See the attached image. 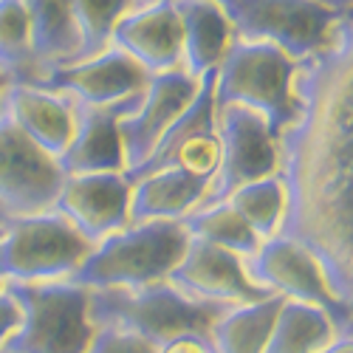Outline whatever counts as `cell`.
<instances>
[{"mask_svg":"<svg viewBox=\"0 0 353 353\" xmlns=\"http://www.w3.org/2000/svg\"><path fill=\"white\" fill-rule=\"evenodd\" d=\"M65 172L54 156L28 139L9 116H0V215H34L54 207Z\"/></svg>","mask_w":353,"mask_h":353,"instance_id":"cell-11","label":"cell"},{"mask_svg":"<svg viewBox=\"0 0 353 353\" xmlns=\"http://www.w3.org/2000/svg\"><path fill=\"white\" fill-rule=\"evenodd\" d=\"M0 74H6L12 85H40L46 77L34 57L23 0H0Z\"/></svg>","mask_w":353,"mask_h":353,"instance_id":"cell-24","label":"cell"},{"mask_svg":"<svg viewBox=\"0 0 353 353\" xmlns=\"http://www.w3.org/2000/svg\"><path fill=\"white\" fill-rule=\"evenodd\" d=\"M215 128L221 161L198 207L226 201L238 187L274 175L280 164L277 136L260 113L241 105H221L215 108Z\"/></svg>","mask_w":353,"mask_h":353,"instance_id":"cell-9","label":"cell"},{"mask_svg":"<svg viewBox=\"0 0 353 353\" xmlns=\"http://www.w3.org/2000/svg\"><path fill=\"white\" fill-rule=\"evenodd\" d=\"M141 94L113 105H77V130L65 153L57 159L65 175L74 172H125V150L119 122Z\"/></svg>","mask_w":353,"mask_h":353,"instance_id":"cell-16","label":"cell"},{"mask_svg":"<svg viewBox=\"0 0 353 353\" xmlns=\"http://www.w3.org/2000/svg\"><path fill=\"white\" fill-rule=\"evenodd\" d=\"M345 334L322 308L285 300L263 353H319Z\"/></svg>","mask_w":353,"mask_h":353,"instance_id":"cell-22","label":"cell"},{"mask_svg":"<svg viewBox=\"0 0 353 353\" xmlns=\"http://www.w3.org/2000/svg\"><path fill=\"white\" fill-rule=\"evenodd\" d=\"M20 319H23L20 303L14 300V294L9 291V283L0 277V347H3L6 339L20 328Z\"/></svg>","mask_w":353,"mask_h":353,"instance_id":"cell-29","label":"cell"},{"mask_svg":"<svg viewBox=\"0 0 353 353\" xmlns=\"http://www.w3.org/2000/svg\"><path fill=\"white\" fill-rule=\"evenodd\" d=\"M215 71L203 74L198 94L190 102V108L172 122V128L161 136V141L153 147L139 167L128 170L125 179L136 181L141 175H150L159 170H181L198 179L212 181V175L221 161V141L215 128Z\"/></svg>","mask_w":353,"mask_h":353,"instance_id":"cell-10","label":"cell"},{"mask_svg":"<svg viewBox=\"0 0 353 353\" xmlns=\"http://www.w3.org/2000/svg\"><path fill=\"white\" fill-rule=\"evenodd\" d=\"M51 210L91 243H99L130 223V181L125 172L65 175Z\"/></svg>","mask_w":353,"mask_h":353,"instance_id":"cell-14","label":"cell"},{"mask_svg":"<svg viewBox=\"0 0 353 353\" xmlns=\"http://www.w3.org/2000/svg\"><path fill=\"white\" fill-rule=\"evenodd\" d=\"M190 243L181 221L128 223L94 243L91 254L71 274L82 288H144L164 283Z\"/></svg>","mask_w":353,"mask_h":353,"instance_id":"cell-2","label":"cell"},{"mask_svg":"<svg viewBox=\"0 0 353 353\" xmlns=\"http://www.w3.org/2000/svg\"><path fill=\"white\" fill-rule=\"evenodd\" d=\"M23 6L28 12L34 57L43 74L74 63L79 51V34L68 0H23Z\"/></svg>","mask_w":353,"mask_h":353,"instance_id":"cell-21","label":"cell"},{"mask_svg":"<svg viewBox=\"0 0 353 353\" xmlns=\"http://www.w3.org/2000/svg\"><path fill=\"white\" fill-rule=\"evenodd\" d=\"M0 353H9V350H3V347H0Z\"/></svg>","mask_w":353,"mask_h":353,"instance_id":"cell-37","label":"cell"},{"mask_svg":"<svg viewBox=\"0 0 353 353\" xmlns=\"http://www.w3.org/2000/svg\"><path fill=\"white\" fill-rule=\"evenodd\" d=\"M150 74L119 48H105L88 60L60 65L43 77V88L71 97L77 105H113L141 94Z\"/></svg>","mask_w":353,"mask_h":353,"instance_id":"cell-15","label":"cell"},{"mask_svg":"<svg viewBox=\"0 0 353 353\" xmlns=\"http://www.w3.org/2000/svg\"><path fill=\"white\" fill-rule=\"evenodd\" d=\"M167 283L192 300L226 305V308L272 297L266 288H260L249 277L246 260L241 254L195 238H190L179 266L170 272Z\"/></svg>","mask_w":353,"mask_h":353,"instance_id":"cell-12","label":"cell"},{"mask_svg":"<svg viewBox=\"0 0 353 353\" xmlns=\"http://www.w3.org/2000/svg\"><path fill=\"white\" fill-rule=\"evenodd\" d=\"M215 3H221V6H229V3H232V0H215Z\"/></svg>","mask_w":353,"mask_h":353,"instance_id":"cell-34","label":"cell"},{"mask_svg":"<svg viewBox=\"0 0 353 353\" xmlns=\"http://www.w3.org/2000/svg\"><path fill=\"white\" fill-rule=\"evenodd\" d=\"M283 303H285L283 297L272 294L266 300L229 308L210 331L215 350L218 353H263Z\"/></svg>","mask_w":353,"mask_h":353,"instance_id":"cell-23","label":"cell"},{"mask_svg":"<svg viewBox=\"0 0 353 353\" xmlns=\"http://www.w3.org/2000/svg\"><path fill=\"white\" fill-rule=\"evenodd\" d=\"M91 249L94 243L54 210L6 218L0 232V277L6 283L71 280Z\"/></svg>","mask_w":353,"mask_h":353,"instance_id":"cell-6","label":"cell"},{"mask_svg":"<svg viewBox=\"0 0 353 353\" xmlns=\"http://www.w3.org/2000/svg\"><path fill=\"white\" fill-rule=\"evenodd\" d=\"M175 14L181 26V46H184V63L181 68L201 79L221 65L229 46L238 40L229 20L226 6L215 0H172Z\"/></svg>","mask_w":353,"mask_h":353,"instance_id":"cell-19","label":"cell"},{"mask_svg":"<svg viewBox=\"0 0 353 353\" xmlns=\"http://www.w3.org/2000/svg\"><path fill=\"white\" fill-rule=\"evenodd\" d=\"M314 3L319 6H325L336 14H353V0H314Z\"/></svg>","mask_w":353,"mask_h":353,"instance_id":"cell-31","label":"cell"},{"mask_svg":"<svg viewBox=\"0 0 353 353\" xmlns=\"http://www.w3.org/2000/svg\"><path fill=\"white\" fill-rule=\"evenodd\" d=\"M3 113L54 159L65 153L77 130V102L43 85H9Z\"/></svg>","mask_w":353,"mask_h":353,"instance_id":"cell-18","label":"cell"},{"mask_svg":"<svg viewBox=\"0 0 353 353\" xmlns=\"http://www.w3.org/2000/svg\"><path fill=\"white\" fill-rule=\"evenodd\" d=\"M297 113L277 136L280 234L303 243L342 303L353 300V23L294 74Z\"/></svg>","mask_w":353,"mask_h":353,"instance_id":"cell-1","label":"cell"},{"mask_svg":"<svg viewBox=\"0 0 353 353\" xmlns=\"http://www.w3.org/2000/svg\"><path fill=\"white\" fill-rule=\"evenodd\" d=\"M144 3H159V0H144Z\"/></svg>","mask_w":353,"mask_h":353,"instance_id":"cell-35","label":"cell"},{"mask_svg":"<svg viewBox=\"0 0 353 353\" xmlns=\"http://www.w3.org/2000/svg\"><path fill=\"white\" fill-rule=\"evenodd\" d=\"M20 303V328L6 339L9 353H85L97 325L91 319V288L71 280L9 283Z\"/></svg>","mask_w":353,"mask_h":353,"instance_id":"cell-4","label":"cell"},{"mask_svg":"<svg viewBox=\"0 0 353 353\" xmlns=\"http://www.w3.org/2000/svg\"><path fill=\"white\" fill-rule=\"evenodd\" d=\"M9 85H12V79H9L6 74H0V116H3V99H6Z\"/></svg>","mask_w":353,"mask_h":353,"instance_id":"cell-33","label":"cell"},{"mask_svg":"<svg viewBox=\"0 0 353 353\" xmlns=\"http://www.w3.org/2000/svg\"><path fill=\"white\" fill-rule=\"evenodd\" d=\"M210 181L181 170H159L130 181V223L184 221L203 201Z\"/></svg>","mask_w":353,"mask_h":353,"instance_id":"cell-20","label":"cell"},{"mask_svg":"<svg viewBox=\"0 0 353 353\" xmlns=\"http://www.w3.org/2000/svg\"><path fill=\"white\" fill-rule=\"evenodd\" d=\"M198 85L201 79L190 77L184 68H172V71L150 77L136 108L128 116H122V122H119L125 172L139 167L153 153V147L161 141V136L195 99Z\"/></svg>","mask_w":353,"mask_h":353,"instance_id":"cell-13","label":"cell"},{"mask_svg":"<svg viewBox=\"0 0 353 353\" xmlns=\"http://www.w3.org/2000/svg\"><path fill=\"white\" fill-rule=\"evenodd\" d=\"M0 232H3V221H0Z\"/></svg>","mask_w":353,"mask_h":353,"instance_id":"cell-36","label":"cell"},{"mask_svg":"<svg viewBox=\"0 0 353 353\" xmlns=\"http://www.w3.org/2000/svg\"><path fill=\"white\" fill-rule=\"evenodd\" d=\"M68 6L79 34V51L74 57V63H79L110 48L113 28L119 26V20L147 3L144 0H68Z\"/></svg>","mask_w":353,"mask_h":353,"instance_id":"cell-26","label":"cell"},{"mask_svg":"<svg viewBox=\"0 0 353 353\" xmlns=\"http://www.w3.org/2000/svg\"><path fill=\"white\" fill-rule=\"evenodd\" d=\"M226 203L252 226V232L260 241H269L274 234H280L283 215H285V190H283V181L277 179V172L238 187L226 198Z\"/></svg>","mask_w":353,"mask_h":353,"instance_id":"cell-27","label":"cell"},{"mask_svg":"<svg viewBox=\"0 0 353 353\" xmlns=\"http://www.w3.org/2000/svg\"><path fill=\"white\" fill-rule=\"evenodd\" d=\"M246 272L269 294L322 308L334 316V322L345 334L353 331L350 303H342L336 297L319 260L303 243L285 238V234H274V238L263 241L252 257H246Z\"/></svg>","mask_w":353,"mask_h":353,"instance_id":"cell-8","label":"cell"},{"mask_svg":"<svg viewBox=\"0 0 353 353\" xmlns=\"http://www.w3.org/2000/svg\"><path fill=\"white\" fill-rule=\"evenodd\" d=\"M156 353H218L210 334H181L159 345Z\"/></svg>","mask_w":353,"mask_h":353,"instance_id":"cell-30","label":"cell"},{"mask_svg":"<svg viewBox=\"0 0 353 353\" xmlns=\"http://www.w3.org/2000/svg\"><path fill=\"white\" fill-rule=\"evenodd\" d=\"M181 223H184L190 238L203 241V243H212V246H221L226 252H234V254H241L243 260L252 257L257 252V246L263 243L257 234L252 232V226L238 212H234L226 201L207 203V207L192 210Z\"/></svg>","mask_w":353,"mask_h":353,"instance_id":"cell-25","label":"cell"},{"mask_svg":"<svg viewBox=\"0 0 353 353\" xmlns=\"http://www.w3.org/2000/svg\"><path fill=\"white\" fill-rule=\"evenodd\" d=\"M110 46L125 51L147 74H164L181 68L184 46H181V26L175 14L172 0H159L133 9L113 28Z\"/></svg>","mask_w":353,"mask_h":353,"instance_id":"cell-17","label":"cell"},{"mask_svg":"<svg viewBox=\"0 0 353 353\" xmlns=\"http://www.w3.org/2000/svg\"><path fill=\"white\" fill-rule=\"evenodd\" d=\"M226 12L238 40L269 43L297 63L331 46L342 23L353 20L314 0H232Z\"/></svg>","mask_w":353,"mask_h":353,"instance_id":"cell-7","label":"cell"},{"mask_svg":"<svg viewBox=\"0 0 353 353\" xmlns=\"http://www.w3.org/2000/svg\"><path fill=\"white\" fill-rule=\"evenodd\" d=\"M0 221H6V218H3V215H0Z\"/></svg>","mask_w":353,"mask_h":353,"instance_id":"cell-38","label":"cell"},{"mask_svg":"<svg viewBox=\"0 0 353 353\" xmlns=\"http://www.w3.org/2000/svg\"><path fill=\"white\" fill-rule=\"evenodd\" d=\"M226 305L192 300L167 280L144 288H94L91 319L97 328H122L156 347L181 334H210Z\"/></svg>","mask_w":353,"mask_h":353,"instance_id":"cell-3","label":"cell"},{"mask_svg":"<svg viewBox=\"0 0 353 353\" xmlns=\"http://www.w3.org/2000/svg\"><path fill=\"white\" fill-rule=\"evenodd\" d=\"M319 353H353V339L350 336H339L336 342H331L325 350H319Z\"/></svg>","mask_w":353,"mask_h":353,"instance_id":"cell-32","label":"cell"},{"mask_svg":"<svg viewBox=\"0 0 353 353\" xmlns=\"http://www.w3.org/2000/svg\"><path fill=\"white\" fill-rule=\"evenodd\" d=\"M159 347L122 328H97L85 353H156Z\"/></svg>","mask_w":353,"mask_h":353,"instance_id":"cell-28","label":"cell"},{"mask_svg":"<svg viewBox=\"0 0 353 353\" xmlns=\"http://www.w3.org/2000/svg\"><path fill=\"white\" fill-rule=\"evenodd\" d=\"M297 65V60L269 43L234 40L215 68V108H249L269 122L274 136H280L297 113V97H294Z\"/></svg>","mask_w":353,"mask_h":353,"instance_id":"cell-5","label":"cell"}]
</instances>
